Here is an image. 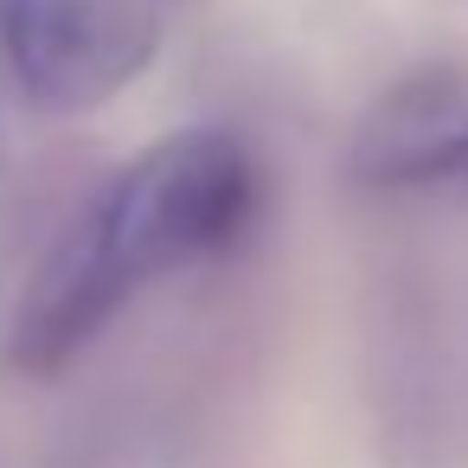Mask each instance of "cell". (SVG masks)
<instances>
[{"mask_svg":"<svg viewBox=\"0 0 468 468\" xmlns=\"http://www.w3.org/2000/svg\"><path fill=\"white\" fill-rule=\"evenodd\" d=\"M257 212L250 148L225 129H174L142 148L39 257L20 314L14 359L27 372L71 366L142 282L218 257Z\"/></svg>","mask_w":468,"mask_h":468,"instance_id":"1","label":"cell"},{"mask_svg":"<svg viewBox=\"0 0 468 468\" xmlns=\"http://www.w3.org/2000/svg\"><path fill=\"white\" fill-rule=\"evenodd\" d=\"M148 58V0H0V65L39 110H97Z\"/></svg>","mask_w":468,"mask_h":468,"instance_id":"2","label":"cell"},{"mask_svg":"<svg viewBox=\"0 0 468 468\" xmlns=\"http://www.w3.org/2000/svg\"><path fill=\"white\" fill-rule=\"evenodd\" d=\"M468 142V65H430L391 84L346 154V174L372 193H442L455 148Z\"/></svg>","mask_w":468,"mask_h":468,"instance_id":"3","label":"cell"},{"mask_svg":"<svg viewBox=\"0 0 468 468\" xmlns=\"http://www.w3.org/2000/svg\"><path fill=\"white\" fill-rule=\"evenodd\" d=\"M442 193H468V142L455 148V161H449V180H442Z\"/></svg>","mask_w":468,"mask_h":468,"instance_id":"4","label":"cell"}]
</instances>
